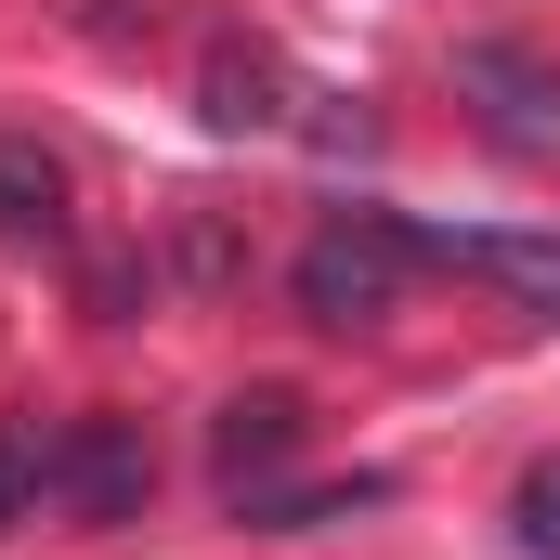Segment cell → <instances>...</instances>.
<instances>
[{"instance_id": "cell-6", "label": "cell", "mask_w": 560, "mask_h": 560, "mask_svg": "<svg viewBox=\"0 0 560 560\" xmlns=\"http://www.w3.org/2000/svg\"><path fill=\"white\" fill-rule=\"evenodd\" d=\"M52 235H66V156L0 131V248H52Z\"/></svg>"}, {"instance_id": "cell-8", "label": "cell", "mask_w": 560, "mask_h": 560, "mask_svg": "<svg viewBox=\"0 0 560 560\" xmlns=\"http://www.w3.org/2000/svg\"><path fill=\"white\" fill-rule=\"evenodd\" d=\"M509 522H522V548H535V560H560V456H548V469H522Z\"/></svg>"}, {"instance_id": "cell-3", "label": "cell", "mask_w": 560, "mask_h": 560, "mask_svg": "<svg viewBox=\"0 0 560 560\" xmlns=\"http://www.w3.org/2000/svg\"><path fill=\"white\" fill-rule=\"evenodd\" d=\"M456 92L482 105V131L509 143V156H560V66H548V52L469 39V52H456Z\"/></svg>"}, {"instance_id": "cell-1", "label": "cell", "mask_w": 560, "mask_h": 560, "mask_svg": "<svg viewBox=\"0 0 560 560\" xmlns=\"http://www.w3.org/2000/svg\"><path fill=\"white\" fill-rule=\"evenodd\" d=\"M39 495H52L66 522H143V495H156V443H143V418L92 405V418L39 430Z\"/></svg>"}, {"instance_id": "cell-7", "label": "cell", "mask_w": 560, "mask_h": 560, "mask_svg": "<svg viewBox=\"0 0 560 560\" xmlns=\"http://www.w3.org/2000/svg\"><path fill=\"white\" fill-rule=\"evenodd\" d=\"M196 92H209V131H275L287 105V79H275V52H248V39H209V66H196Z\"/></svg>"}, {"instance_id": "cell-9", "label": "cell", "mask_w": 560, "mask_h": 560, "mask_svg": "<svg viewBox=\"0 0 560 560\" xmlns=\"http://www.w3.org/2000/svg\"><path fill=\"white\" fill-rule=\"evenodd\" d=\"M26 509H39V443H26V430L0 418V535H13Z\"/></svg>"}, {"instance_id": "cell-2", "label": "cell", "mask_w": 560, "mask_h": 560, "mask_svg": "<svg viewBox=\"0 0 560 560\" xmlns=\"http://www.w3.org/2000/svg\"><path fill=\"white\" fill-rule=\"evenodd\" d=\"M405 222L392 209H352V222H326L313 248H300V313L313 326H378L392 300H405Z\"/></svg>"}, {"instance_id": "cell-4", "label": "cell", "mask_w": 560, "mask_h": 560, "mask_svg": "<svg viewBox=\"0 0 560 560\" xmlns=\"http://www.w3.org/2000/svg\"><path fill=\"white\" fill-rule=\"evenodd\" d=\"M405 248L443 261V275L509 287L522 313H560V235H509V222H405Z\"/></svg>"}, {"instance_id": "cell-5", "label": "cell", "mask_w": 560, "mask_h": 560, "mask_svg": "<svg viewBox=\"0 0 560 560\" xmlns=\"http://www.w3.org/2000/svg\"><path fill=\"white\" fill-rule=\"evenodd\" d=\"M287 456H300V392H235V405H222V430H209L222 495H235V509H261Z\"/></svg>"}]
</instances>
